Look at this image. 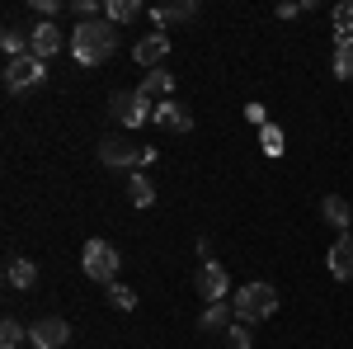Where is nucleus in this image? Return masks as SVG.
<instances>
[{
	"instance_id": "25",
	"label": "nucleus",
	"mask_w": 353,
	"mask_h": 349,
	"mask_svg": "<svg viewBox=\"0 0 353 349\" xmlns=\"http://www.w3.org/2000/svg\"><path fill=\"white\" fill-rule=\"evenodd\" d=\"M221 340H226V349H250V326L236 321L231 330H226V335H221Z\"/></svg>"
},
{
	"instance_id": "15",
	"label": "nucleus",
	"mask_w": 353,
	"mask_h": 349,
	"mask_svg": "<svg viewBox=\"0 0 353 349\" xmlns=\"http://www.w3.org/2000/svg\"><path fill=\"white\" fill-rule=\"evenodd\" d=\"M104 19H109L113 28L132 24V19H141V5H137V0H104Z\"/></svg>"
},
{
	"instance_id": "10",
	"label": "nucleus",
	"mask_w": 353,
	"mask_h": 349,
	"mask_svg": "<svg viewBox=\"0 0 353 349\" xmlns=\"http://www.w3.org/2000/svg\"><path fill=\"white\" fill-rule=\"evenodd\" d=\"M61 43H66V38H61V28H57L52 19H38V28L28 33V53L38 57V62H48L52 53H61Z\"/></svg>"
},
{
	"instance_id": "3",
	"label": "nucleus",
	"mask_w": 353,
	"mask_h": 349,
	"mask_svg": "<svg viewBox=\"0 0 353 349\" xmlns=\"http://www.w3.org/2000/svg\"><path fill=\"white\" fill-rule=\"evenodd\" d=\"M151 156H156V151H151V147H137L132 137H104V142H99V161L109 165V170H128V175H132V170H141Z\"/></svg>"
},
{
	"instance_id": "18",
	"label": "nucleus",
	"mask_w": 353,
	"mask_h": 349,
	"mask_svg": "<svg viewBox=\"0 0 353 349\" xmlns=\"http://www.w3.org/2000/svg\"><path fill=\"white\" fill-rule=\"evenodd\" d=\"M5 279H10V288H33L38 283V265L33 260H10Z\"/></svg>"
},
{
	"instance_id": "13",
	"label": "nucleus",
	"mask_w": 353,
	"mask_h": 349,
	"mask_svg": "<svg viewBox=\"0 0 353 349\" xmlns=\"http://www.w3.org/2000/svg\"><path fill=\"white\" fill-rule=\"evenodd\" d=\"M203 330H208V335H212V330H217V335H226V330H231V326H236V307H231V302H212V307H208V312H203Z\"/></svg>"
},
{
	"instance_id": "27",
	"label": "nucleus",
	"mask_w": 353,
	"mask_h": 349,
	"mask_svg": "<svg viewBox=\"0 0 353 349\" xmlns=\"http://www.w3.org/2000/svg\"><path fill=\"white\" fill-rule=\"evenodd\" d=\"M245 118H250L254 128H269V109L264 104H245Z\"/></svg>"
},
{
	"instance_id": "16",
	"label": "nucleus",
	"mask_w": 353,
	"mask_h": 349,
	"mask_svg": "<svg viewBox=\"0 0 353 349\" xmlns=\"http://www.w3.org/2000/svg\"><path fill=\"white\" fill-rule=\"evenodd\" d=\"M128 198H132L137 208H151V203H156V185H151L141 170H132V175H128Z\"/></svg>"
},
{
	"instance_id": "2",
	"label": "nucleus",
	"mask_w": 353,
	"mask_h": 349,
	"mask_svg": "<svg viewBox=\"0 0 353 349\" xmlns=\"http://www.w3.org/2000/svg\"><path fill=\"white\" fill-rule=\"evenodd\" d=\"M231 307H236V321H245V326L269 321L273 312H278V288L273 283H245Z\"/></svg>"
},
{
	"instance_id": "11",
	"label": "nucleus",
	"mask_w": 353,
	"mask_h": 349,
	"mask_svg": "<svg viewBox=\"0 0 353 349\" xmlns=\"http://www.w3.org/2000/svg\"><path fill=\"white\" fill-rule=\"evenodd\" d=\"M330 274H334V279H344V283H349L353 279V232H344V236H339V241L330 245Z\"/></svg>"
},
{
	"instance_id": "28",
	"label": "nucleus",
	"mask_w": 353,
	"mask_h": 349,
	"mask_svg": "<svg viewBox=\"0 0 353 349\" xmlns=\"http://www.w3.org/2000/svg\"><path fill=\"white\" fill-rule=\"evenodd\" d=\"M33 10H38V15H43V19H52L57 10H61V0H33Z\"/></svg>"
},
{
	"instance_id": "29",
	"label": "nucleus",
	"mask_w": 353,
	"mask_h": 349,
	"mask_svg": "<svg viewBox=\"0 0 353 349\" xmlns=\"http://www.w3.org/2000/svg\"><path fill=\"white\" fill-rule=\"evenodd\" d=\"M306 5H297V0H288V5H278V19H292V15H301Z\"/></svg>"
},
{
	"instance_id": "26",
	"label": "nucleus",
	"mask_w": 353,
	"mask_h": 349,
	"mask_svg": "<svg viewBox=\"0 0 353 349\" xmlns=\"http://www.w3.org/2000/svg\"><path fill=\"white\" fill-rule=\"evenodd\" d=\"M0 43H5V53H10V62L28 53V38H24V33H14V28H5V38H0Z\"/></svg>"
},
{
	"instance_id": "4",
	"label": "nucleus",
	"mask_w": 353,
	"mask_h": 349,
	"mask_svg": "<svg viewBox=\"0 0 353 349\" xmlns=\"http://www.w3.org/2000/svg\"><path fill=\"white\" fill-rule=\"evenodd\" d=\"M109 113L123 123V128H141L146 118H156V104H151V95H141V90H113Z\"/></svg>"
},
{
	"instance_id": "8",
	"label": "nucleus",
	"mask_w": 353,
	"mask_h": 349,
	"mask_svg": "<svg viewBox=\"0 0 353 349\" xmlns=\"http://www.w3.org/2000/svg\"><path fill=\"white\" fill-rule=\"evenodd\" d=\"M132 57H137V66H151V71H156L165 57H170V33H165V28H151L146 38H137Z\"/></svg>"
},
{
	"instance_id": "1",
	"label": "nucleus",
	"mask_w": 353,
	"mask_h": 349,
	"mask_svg": "<svg viewBox=\"0 0 353 349\" xmlns=\"http://www.w3.org/2000/svg\"><path fill=\"white\" fill-rule=\"evenodd\" d=\"M113 48H118V28H113L104 15L76 24V33H71V53H76L81 66H99V62H109Z\"/></svg>"
},
{
	"instance_id": "12",
	"label": "nucleus",
	"mask_w": 353,
	"mask_h": 349,
	"mask_svg": "<svg viewBox=\"0 0 353 349\" xmlns=\"http://www.w3.org/2000/svg\"><path fill=\"white\" fill-rule=\"evenodd\" d=\"M156 123L170 128V133H189L193 113H189V109H179V104H170V100H161V104H156Z\"/></svg>"
},
{
	"instance_id": "5",
	"label": "nucleus",
	"mask_w": 353,
	"mask_h": 349,
	"mask_svg": "<svg viewBox=\"0 0 353 349\" xmlns=\"http://www.w3.org/2000/svg\"><path fill=\"white\" fill-rule=\"evenodd\" d=\"M81 265H85V274L94 279V283H113L118 279V245H109V241H90L85 245V255H81Z\"/></svg>"
},
{
	"instance_id": "9",
	"label": "nucleus",
	"mask_w": 353,
	"mask_h": 349,
	"mask_svg": "<svg viewBox=\"0 0 353 349\" xmlns=\"http://www.w3.org/2000/svg\"><path fill=\"white\" fill-rule=\"evenodd\" d=\"M226 288H231V279H226V265H217V260L198 265V293L208 297V302H226Z\"/></svg>"
},
{
	"instance_id": "19",
	"label": "nucleus",
	"mask_w": 353,
	"mask_h": 349,
	"mask_svg": "<svg viewBox=\"0 0 353 349\" xmlns=\"http://www.w3.org/2000/svg\"><path fill=\"white\" fill-rule=\"evenodd\" d=\"M334 76L339 81H353V38H334Z\"/></svg>"
},
{
	"instance_id": "17",
	"label": "nucleus",
	"mask_w": 353,
	"mask_h": 349,
	"mask_svg": "<svg viewBox=\"0 0 353 349\" xmlns=\"http://www.w3.org/2000/svg\"><path fill=\"white\" fill-rule=\"evenodd\" d=\"M193 15H198V5H193V0H179V5H156V10H151V19H156V24H179V19H193Z\"/></svg>"
},
{
	"instance_id": "6",
	"label": "nucleus",
	"mask_w": 353,
	"mask_h": 349,
	"mask_svg": "<svg viewBox=\"0 0 353 349\" xmlns=\"http://www.w3.org/2000/svg\"><path fill=\"white\" fill-rule=\"evenodd\" d=\"M43 81H48V62H38L33 53L14 57V62L5 66V85H10V90H38Z\"/></svg>"
},
{
	"instance_id": "14",
	"label": "nucleus",
	"mask_w": 353,
	"mask_h": 349,
	"mask_svg": "<svg viewBox=\"0 0 353 349\" xmlns=\"http://www.w3.org/2000/svg\"><path fill=\"white\" fill-rule=\"evenodd\" d=\"M321 213H325V222H330V227H339V232H349V227H353V208L339 198V194H330L325 203H321Z\"/></svg>"
},
{
	"instance_id": "23",
	"label": "nucleus",
	"mask_w": 353,
	"mask_h": 349,
	"mask_svg": "<svg viewBox=\"0 0 353 349\" xmlns=\"http://www.w3.org/2000/svg\"><path fill=\"white\" fill-rule=\"evenodd\" d=\"M109 302L118 307V312H132V307H137V293L128 288V283H109Z\"/></svg>"
},
{
	"instance_id": "22",
	"label": "nucleus",
	"mask_w": 353,
	"mask_h": 349,
	"mask_svg": "<svg viewBox=\"0 0 353 349\" xmlns=\"http://www.w3.org/2000/svg\"><path fill=\"white\" fill-rule=\"evenodd\" d=\"M334 28H339V38H353V0L334 5Z\"/></svg>"
},
{
	"instance_id": "7",
	"label": "nucleus",
	"mask_w": 353,
	"mask_h": 349,
	"mask_svg": "<svg viewBox=\"0 0 353 349\" xmlns=\"http://www.w3.org/2000/svg\"><path fill=\"white\" fill-rule=\"evenodd\" d=\"M71 340V326H66V317H38V321L28 326V345L33 349H57Z\"/></svg>"
},
{
	"instance_id": "21",
	"label": "nucleus",
	"mask_w": 353,
	"mask_h": 349,
	"mask_svg": "<svg viewBox=\"0 0 353 349\" xmlns=\"http://www.w3.org/2000/svg\"><path fill=\"white\" fill-rule=\"evenodd\" d=\"M24 345V326L14 321V317H5L0 321V349H19Z\"/></svg>"
},
{
	"instance_id": "24",
	"label": "nucleus",
	"mask_w": 353,
	"mask_h": 349,
	"mask_svg": "<svg viewBox=\"0 0 353 349\" xmlns=\"http://www.w3.org/2000/svg\"><path fill=\"white\" fill-rule=\"evenodd\" d=\"M259 142H264V156H283V133L278 128H259Z\"/></svg>"
},
{
	"instance_id": "20",
	"label": "nucleus",
	"mask_w": 353,
	"mask_h": 349,
	"mask_svg": "<svg viewBox=\"0 0 353 349\" xmlns=\"http://www.w3.org/2000/svg\"><path fill=\"white\" fill-rule=\"evenodd\" d=\"M170 90H174V76H170L165 66H156L151 76H141V95H151V100H165Z\"/></svg>"
}]
</instances>
